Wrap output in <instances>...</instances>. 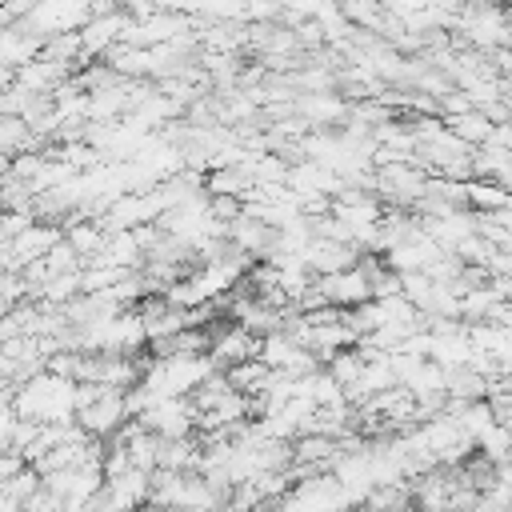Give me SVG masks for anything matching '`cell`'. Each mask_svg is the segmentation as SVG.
<instances>
[{"instance_id":"3","label":"cell","mask_w":512,"mask_h":512,"mask_svg":"<svg viewBox=\"0 0 512 512\" xmlns=\"http://www.w3.org/2000/svg\"><path fill=\"white\" fill-rule=\"evenodd\" d=\"M304 112H308L312 120H332V116L344 112V104L332 100V96H308V100H304Z\"/></svg>"},{"instance_id":"4","label":"cell","mask_w":512,"mask_h":512,"mask_svg":"<svg viewBox=\"0 0 512 512\" xmlns=\"http://www.w3.org/2000/svg\"><path fill=\"white\" fill-rule=\"evenodd\" d=\"M0 176H4V160H0Z\"/></svg>"},{"instance_id":"1","label":"cell","mask_w":512,"mask_h":512,"mask_svg":"<svg viewBox=\"0 0 512 512\" xmlns=\"http://www.w3.org/2000/svg\"><path fill=\"white\" fill-rule=\"evenodd\" d=\"M56 240H60L56 228H28V224H24V228L12 236V252H16L20 260H40Z\"/></svg>"},{"instance_id":"2","label":"cell","mask_w":512,"mask_h":512,"mask_svg":"<svg viewBox=\"0 0 512 512\" xmlns=\"http://www.w3.org/2000/svg\"><path fill=\"white\" fill-rule=\"evenodd\" d=\"M448 128H452V136H460L464 144H484L488 136H492V120L484 116V112H476V108H468V112H456L452 120H448Z\"/></svg>"}]
</instances>
